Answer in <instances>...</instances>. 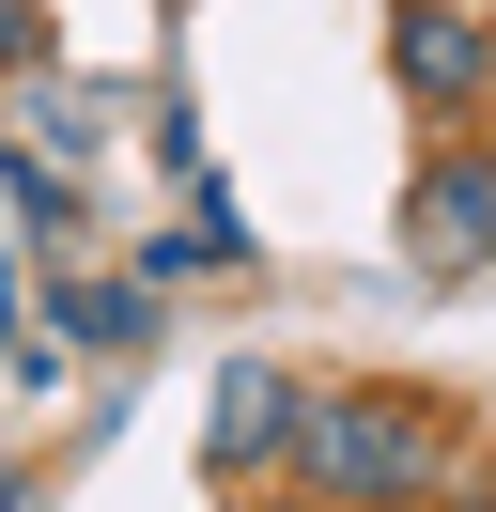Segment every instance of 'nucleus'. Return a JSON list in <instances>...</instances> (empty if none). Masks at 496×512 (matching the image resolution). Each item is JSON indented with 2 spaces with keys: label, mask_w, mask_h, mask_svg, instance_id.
Segmentation results:
<instances>
[{
  "label": "nucleus",
  "mask_w": 496,
  "mask_h": 512,
  "mask_svg": "<svg viewBox=\"0 0 496 512\" xmlns=\"http://www.w3.org/2000/svg\"><path fill=\"white\" fill-rule=\"evenodd\" d=\"M279 481H310L326 512H403V497H434V419L372 404V388H326V404H295Z\"/></svg>",
  "instance_id": "f257e3e1"
},
{
  "label": "nucleus",
  "mask_w": 496,
  "mask_h": 512,
  "mask_svg": "<svg viewBox=\"0 0 496 512\" xmlns=\"http://www.w3.org/2000/svg\"><path fill=\"white\" fill-rule=\"evenodd\" d=\"M388 78H403V109H481L496 94V16H465V0H388Z\"/></svg>",
  "instance_id": "f03ea898"
},
{
  "label": "nucleus",
  "mask_w": 496,
  "mask_h": 512,
  "mask_svg": "<svg viewBox=\"0 0 496 512\" xmlns=\"http://www.w3.org/2000/svg\"><path fill=\"white\" fill-rule=\"evenodd\" d=\"M403 233H419V264H434V280H481V264H496V156H481V140L419 156V187H403Z\"/></svg>",
  "instance_id": "7ed1b4c3"
},
{
  "label": "nucleus",
  "mask_w": 496,
  "mask_h": 512,
  "mask_svg": "<svg viewBox=\"0 0 496 512\" xmlns=\"http://www.w3.org/2000/svg\"><path fill=\"white\" fill-rule=\"evenodd\" d=\"M279 450H295V373L279 357H233V388H217V481L279 466Z\"/></svg>",
  "instance_id": "20e7f679"
},
{
  "label": "nucleus",
  "mask_w": 496,
  "mask_h": 512,
  "mask_svg": "<svg viewBox=\"0 0 496 512\" xmlns=\"http://www.w3.org/2000/svg\"><path fill=\"white\" fill-rule=\"evenodd\" d=\"M465 16H496V0H465Z\"/></svg>",
  "instance_id": "39448f33"
}]
</instances>
